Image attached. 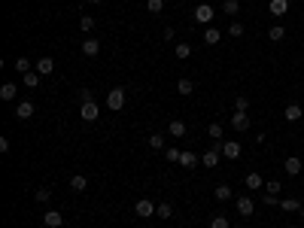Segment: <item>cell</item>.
Here are the masks:
<instances>
[{"instance_id":"20","label":"cell","mask_w":304,"mask_h":228,"mask_svg":"<svg viewBox=\"0 0 304 228\" xmlns=\"http://www.w3.org/2000/svg\"><path fill=\"white\" fill-rule=\"evenodd\" d=\"M283 116H286V122H298V119L304 116V113H301V107H298V104H289Z\"/></svg>"},{"instance_id":"15","label":"cell","mask_w":304,"mask_h":228,"mask_svg":"<svg viewBox=\"0 0 304 228\" xmlns=\"http://www.w3.org/2000/svg\"><path fill=\"white\" fill-rule=\"evenodd\" d=\"M16 95H18L16 82H3V85H0V98H3V100H16Z\"/></svg>"},{"instance_id":"44","label":"cell","mask_w":304,"mask_h":228,"mask_svg":"<svg viewBox=\"0 0 304 228\" xmlns=\"http://www.w3.org/2000/svg\"><path fill=\"white\" fill-rule=\"evenodd\" d=\"M88 3H100V0H88Z\"/></svg>"},{"instance_id":"5","label":"cell","mask_w":304,"mask_h":228,"mask_svg":"<svg viewBox=\"0 0 304 228\" xmlns=\"http://www.w3.org/2000/svg\"><path fill=\"white\" fill-rule=\"evenodd\" d=\"M231 128L234 131H250V116H246V113H240V110H234V116H231Z\"/></svg>"},{"instance_id":"35","label":"cell","mask_w":304,"mask_h":228,"mask_svg":"<svg viewBox=\"0 0 304 228\" xmlns=\"http://www.w3.org/2000/svg\"><path fill=\"white\" fill-rule=\"evenodd\" d=\"M33 198H37V201H40V204H46V201H49V198H52V192H49V189H46V186H43V189H37V192H33Z\"/></svg>"},{"instance_id":"17","label":"cell","mask_w":304,"mask_h":228,"mask_svg":"<svg viewBox=\"0 0 304 228\" xmlns=\"http://www.w3.org/2000/svg\"><path fill=\"white\" fill-rule=\"evenodd\" d=\"M198 162H201V158H198V155H195L192 149H186L183 155H179V164H183V167H195Z\"/></svg>"},{"instance_id":"13","label":"cell","mask_w":304,"mask_h":228,"mask_svg":"<svg viewBox=\"0 0 304 228\" xmlns=\"http://www.w3.org/2000/svg\"><path fill=\"white\" fill-rule=\"evenodd\" d=\"M31 116H33V104H31V100H21V104L16 107V119L25 122V119H31Z\"/></svg>"},{"instance_id":"39","label":"cell","mask_w":304,"mask_h":228,"mask_svg":"<svg viewBox=\"0 0 304 228\" xmlns=\"http://www.w3.org/2000/svg\"><path fill=\"white\" fill-rule=\"evenodd\" d=\"M210 228H228V219H225V216H213V219H210Z\"/></svg>"},{"instance_id":"23","label":"cell","mask_w":304,"mask_h":228,"mask_svg":"<svg viewBox=\"0 0 304 228\" xmlns=\"http://www.w3.org/2000/svg\"><path fill=\"white\" fill-rule=\"evenodd\" d=\"M174 55H176V58H179V61H186V58H189V55H192V46H189V43H176V49H174Z\"/></svg>"},{"instance_id":"19","label":"cell","mask_w":304,"mask_h":228,"mask_svg":"<svg viewBox=\"0 0 304 228\" xmlns=\"http://www.w3.org/2000/svg\"><path fill=\"white\" fill-rule=\"evenodd\" d=\"M280 207H283V213H298V210H301V201H295V198H283V201H280Z\"/></svg>"},{"instance_id":"43","label":"cell","mask_w":304,"mask_h":228,"mask_svg":"<svg viewBox=\"0 0 304 228\" xmlns=\"http://www.w3.org/2000/svg\"><path fill=\"white\" fill-rule=\"evenodd\" d=\"M298 216H301V219H304V207H301V210H298Z\"/></svg>"},{"instance_id":"37","label":"cell","mask_w":304,"mask_h":228,"mask_svg":"<svg viewBox=\"0 0 304 228\" xmlns=\"http://www.w3.org/2000/svg\"><path fill=\"white\" fill-rule=\"evenodd\" d=\"M228 33H231V37H243V25H240V21H231V25H228Z\"/></svg>"},{"instance_id":"2","label":"cell","mask_w":304,"mask_h":228,"mask_svg":"<svg viewBox=\"0 0 304 228\" xmlns=\"http://www.w3.org/2000/svg\"><path fill=\"white\" fill-rule=\"evenodd\" d=\"M240 152H243V146H240L238 140H225V143H222V155L228 158V162H238Z\"/></svg>"},{"instance_id":"14","label":"cell","mask_w":304,"mask_h":228,"mask_svg":"<svg viewBox=\"0 0 304 228\" xmlns=\"http://www.w3.org/2000/svg\"><path fill=\"white\" fill-rule=\"evenodd\" d=\"M100 52V43L95 40V37H88V40H82V55H88V58H95V55Z\"/></svg>"},{"instance_id":"22","label":"cell","mask_w":304,"mask_h":228,"mask_svg":"<svg viewBox=\"0 0 304 228\" xmlns=\"http://www.w3.org/2000/svg\"><path fill=\"white\" fill-rule=\"evenodd\" d=\"M176 91H179V95H183V98H189V95H192V91H195L192 79H179V82H176Z\"/></svg>"},{"instance_id":"33","label":"cell","mask_w":304,"mask_h":228,"mask_svg":"<svg viewBox=\"0 0 304 228\" xmlns=\"http://www.w3.org/2000/svg\"><path fill=\"white\" fill-rule=\"evenodd\" d=\"M234 110L246 113V110H250V98H246V95H238V100H234Z\"/></svg>"},{"instance_id":"9","label":"cell","mask_w":304,"mask_h":228,"mask_svg":"<svg viewBox=\"0 0 304 228\" xmlns=\"http://www.w3.org/2000/svg\"><path fill=\"white\" fill-rule=\"evenodd\" d=\"M283 167H286L289 177H298V174H301V158H298V155H289L286 162H283Z\"/></svg>"},{"instance_id":"16","label":"cell","mask_w":304,"mask_h":228,"mask_svg":"<svg viewBox=\"0 0 304 228\" xmlns=\"http://www.w3.org/2000/svg\"><path fill=\"white\" fill-rule=\"evenodd\" d=\"M167 131H171V137H186V122L183 119H174L171 125H167Z\"/></svg>"},{"instance_id":"26","label":"cell","mask_w":304,"mask_h":228,"mask_svg":"<svg viewBox=\"0 0 304 228\" xmlns=\"http://www.w3.org/2000/svg\"><path fill=\"white\" fill-rule=\"evenodd\" d=\"M268 37H271L274 43H280V40H283V37H286V28H283V25H274L271 31H268Z\"/></svg>"},{"instance_id":"40","label":"cell","mask_w":304,"mask_h":228,"mask_svg":"<svg viewBox=\"0 0 304 228\" xmlns=\"http://www.w3.org/2000/svg\"><path fill=\"white\" fill-rule=\"evenodd\" d=\"M80 28H82L85 33H88V31L95 28V18H92V16H82V18H80Z\"/></svg>"},{"instance_id":"27","label":"cell","mask_w":304,"mask_h":228,"mask_svg":"<svg viewBox=\"0 0 304 228\" xmlns=\"http://www.w3.org/2000/svg\"><path fill=\"white\" fill-rule=\"evenodd\" d=\"M222 131H225L222 122H210V128H207V134L213 137V140H222Z\"/></svg>"},{"instance_id":"1","label":"cell","mask_w":304,"mask_h":228,"mask_svg":"<svg viewBox=\"0 0 304 228\" xmlns=\"http://www.w3.org/2000/svg\"><path fill=\"white\" fill-rule=\"evenodd\" d=\"M107 107H110L112 113H119L122 107H125V88H119V85L110 88V91H107Z\"/></svg>"},{"instance_id":"41","label":"cell","mask_w":304,"mask_h":228,"mask_svg":"<svg viewBox=\"0 0 304 228\" xmlns=\"http://www.w3.org/2000/svg\"><path fill=\"white\" fill-rule=\"evenodd\" d=\"M88 100H95V98H92V91L82 88V91H80V104H88Z\"/></svg>"},{"instance_id":"42","label":"cell","mask_w":304,"mask_h":228,"mask_svg":"<svg viewBox=\"0 0 304 228\" xmlns=\"http://www.w3.org/2000/svg\"><path fill=\"white\" fill-rule=\"evenodd\" d=\"M262 201H265V207H274V204H280V201H277V195H271V192H268V195H265Z\"/></svg>"},{"instance_id":"10","label":"cell","mask_w":304,"mask_h":228,"mask_svg":"<svg viewBox=\"0 0 304 228\" xmlns=\"http://www.w3.org/2000/svg\"><path fill=\"white\" fill-rule=\"evenodd\" d=\"M33 70H37L40 76H49V73L55 70V61H52V58H49V55H46V58H40L37 64H33Z\"/></svg>"},{"instance_id":"18","label":"cell","mask_w":304,"mask_h":228,"mask_svg":"<svg viewBox=\"0 0 304 228\" xmlns=\"http://www.w3.org/2000/svg\"><path fill=\"white\" fill-rule=\"evenodd\" d=\"M213 195H216V201H231V186H225V182H219V186L213 189Z\"/></svg>"},{"instance_id":"4","label":"cell","mask_w":304,"mask_h":228,"mask_svg":"<svg viewBox=\"0 0 304 228\" xmlns=\"http://www.w3.org/2000/svg\"><path fill=\"white\" fill-rule=\"evenodd\" d=\"M195 21H198V25H210V21H213V6L210 3H198L195 6Z\"/></svg>"},{"instance_id":"24","label":"cell","mask_w":304,"mask_h":228,"mask_svg":"<svg viewBox=\"0 0 304 228\" xmlns=\"http://www.w3.org/2000/svg\"><path fill=\"white\" fill-rule=\"evenodd\" d=\"M70 189H73V192H85V189H88V179H85L82 174H76V177L70 179Z\"/></svg>"},{"instance_id":"25","label":"cell","mask_w":304,"mask_h":228,"mask_svg":"<svg viewBox=\"0 0 304 228\" xmlns=\"http://www.w3.org/2000/svg\"><path fill=\"white\" fill-rule=\"evenodd\" d=\"M219 40H222V33H219L216 28H207V31H204V43H210V46H216Z\"/></svg>"},{"instance_id":"3","label":"cell","mask_w":304,"mask_h":228,"mask_svg":"<svg viewBox=\"0 0 304 228\" xmlns=\"http://www.w3.org/2000/svg\"><path fill=\"white\" fill-rule=\"evenodd\" d=\"M155 210H159V207H155L149 198H140L137 204H134V213H137L140 219H146V216H155Z\"/></svg>"},{"instance_id":"28","label":"cell","mask_w":304,"mask_h":228,"mask_svg":"<svg viewBox=\"0 0 304 228\" xmlns=\"http://www.w3.org/2000/svg\"><path fill=\"white\" fill-rule=\"evenodd\" d=\"M246 189H262V174H246Z\"/></svg>"},{"instance_id":"7","label":"cell","mask_w":304,"mask_h":228,"mask_svg":"<svg viewBox=\"0 0 304 228\" xmlns=\"http://www.w3.org/2000/svg\"><path fill=\"white\" fill-rule=\"evenodd\" d=\"M97 113H100V110H97L95 100H88V104H82V107H80V116H82L85 122H95V119H97Z\"/></svg>"},{"instance_id":"38","label":"cell","mask_w":304,"mask_h":228,"mask_svg":"<svg viewBox=\"0 0 304 228\" xmlns=\"http://www.w3.org/2000/svg\"><path fill=\"white\" fill-rule=\"evenodd\" d=\"M179 155H183V152H179V149H176V146H171V149H167V152H164V158H167V162H174V164L179 162Z\"/></svg>"},{"instance_id":"30","label":"cell","mask_w":304,"mask_h":228,"mask_svg":"<svg viewBox=\"0 0 304 228\" xmlns=\"http://www.w3.org/2000/svg\"><path fill=\"white\" fill-rule=\"evenodd\" d=\"M146 9H149L152 16H159L161 9H164V0H146Z\"/></svg>"},{"instance_id":"31","label":"cell","mask_w":304,"mask_h":228,"mask_svg":"<svg viewBox=\"0 0 304 228\" xmlns=\"http://www.w3.org/2000/svg\"><path fill=\"white\" fill-rule=\"evenodd\" d=\"M16 70H18L21 76H25V73H31V70H33V64H31L28 58H18V61H16Z\"/></svg>"},{"instance_id":"34","label":"cell","mask_w":304,"mask_h":228,"mask_svg":"<svg viewBox=\"0 0 304 228\" xmlns=\"http://www.w3.org/2000/svg\"><path fill=\"white\" fill-rule=\"evenodd\" d=\"M149 146H152V149H164V134H152L149 137Z\"/></svg>"},{"instance_id":"21","label":"cell","mask_w":304,"mask_h":228,"mask_svg":"<svg viewBox=\"0 0 304 228\" xmlns=\"http://www.w3.org/2000/svg\"><path fill=\"white\" fill-rule=\"evenodd\" d=\"M222 13H225V16H238V13H240V0H225V3H222Z\"/></svg>"},{"instance_id":"6","label":"cell","mask_w":304,"mask_h":228,"mask_svg":"<svg viewBox=\"0 0 304 228\" xmlns=\"http://www.w3.org/2000/svg\"><path fill=\"white\" fill-rule=\"evenodd\" d=\"M43 225H46V228H61V225H64L61 210H49V213H43Z\"/></svg>"},{"instance_id":"36","label":"cell","mask_w":304,"mask_h":228,"mask_svg":"<svg viewBox=\"0 0 304 228\" xmlns=\"http://www.w3.org/2000/svg\"><path fill=\"white\" fill-rule=\"evenodd\" d=\"M280 189H283V186H280V179H268L265 182V192H271V195H280Z\"/></svg>"},{"instance_id":"29","label":"cell","mask_w":304,"mask_h":228,"mask_svg":"<svg viewBox=\"0 0 304 228\" xmlns=\"http://www.w3.org/2000/svg\"><path fill=\"white\" fill-rule=\"evenodd\" d=\"M155 216H161V219H171V216H174V207H171V204H159V210H155Z\"/></svg>"},{"instance_id":"32","label":"cell","mask_w":304,"mask_h":228,"mask_svg":"<svg viewBox=\"0 0 304 228\" xmlns=\"http://www.w3.org/2000/svg\"><path fill=\"white\" fill-rule=\"evenodd\" d=\"M25 85H28V88H37V85H40V73H37V70L25 73Z\"/></svg>"},{"instance_id":"45","label":"cell","mask_w":304,"mask_h":228,"mask_svg":"<svg viewBox=\"0 0 304 228\" xmlns=\"http://www.w3.org/2000/svg\"><path fill=\"white\" fill-rule=\"evenodd\" d=\"M292 228H298V225H292Z\"/></svg>"},{"instance_id":"8","label":"cell","mask_w":304,"mask_h":228,"mask_svg":"<svg viewBox=\"0 0 304 228\" xmlns=\"http://www.w3.org/2000/svg\"><path fill=\"white\" fill-rule=\"evenodd\" d=\"M219 158H222V149H207L204 155H201V164H204V167H216Z\"/></svg>"},{"instance_id":"12","label":"cell","mask_w":304,"mask_h":228,"mask_svg":"<svg viewBox=\"0 0 304 228\" xmlns=\"http://www.w3.org/2000/svg\"><path fill=\"white\" fill-rule=\"evenodd\" d=\"M253 210H256V204H253V198H246V195H240V198H238V213H240V216H253Z\"/></svg>"},{"instance_id":"11","label":"cell","mask_w":304,"mask_h":228,"mask_svg":"<svg viewBox=\"0 0 304 228\" xmlns=\"http://www.w3.org/2000/svg\"><path fill=\"white\" fill-rule=\"evenodd\" d=\"M268 9H271V16H286L289 13V0H271V3H268Z\"/></svg>"}]
</instances>
